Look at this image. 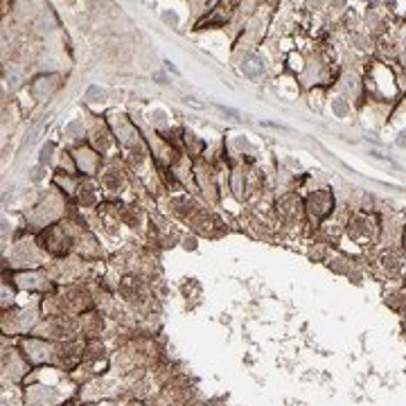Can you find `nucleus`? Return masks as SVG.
<instances>
[{
    "mask_svg": "<svg viewBox=\"0 0 406 406\" xmlns=\"http://www.w3.org/2000/svg\"><path fill=\"white\" fill-rule=\"evenodd\" d=\"M397 145H402V147H406V131H404V133H400V140H397Z\"/></svg>",
    "mask_w": 406,
    "mask_h": 406,
    "instance_id": "obj_2",
    "label": "nucleus"
},
{
    "mask_svg": "<svg viewBox=\"0 0 406 406\" xmlns=\"http://www.w3.org/2000/svg\"><path fill=\"white\" fill-rule=\"evenodd\" d=\"M336 111H339V113H345V104H343V102H339V104H336Z\"/></svg>",
    "mask_w": 406,
    "mask_h": 406,
    "instance_id": "obj_3",
    "label": "nucleus"
},
{
    "mask_svg": "<svg viewBox=\"0 0 406 406\" xmlns=\"http://www.w3.org/2000/svg\"><path fill=\"white\" fill-rule=\"evenodd\" d=\"M262 70H264L262 59L255 57V54H251V57H246V59L241 61V72H244L246 77H251V79H257V77L262 75Z\"/></svg>",
    "mask_w": 406,
    "mask_h": 406,
    "instance_id": "obj_1",
    "label": "nucleus"
}]
</instances>
